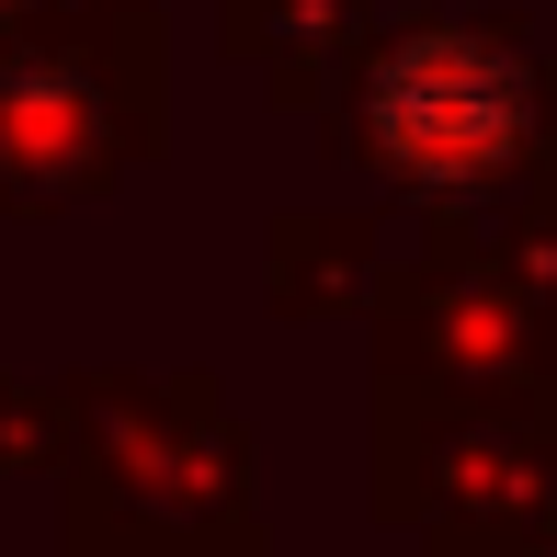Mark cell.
<instances>
[{"label":"cell","mask_w":557,"mask_h":557,"mask_svg":"<svg viewBox=\"0 0 557 557\" xmlns=\"http://www.w3.org/2000/svg\"><path fill=\"white\" fill-rule=\"evenodd\" d=\"M387 148L410 171H490L500 160V114H490V91H478L467 46H421L387 81Z\"/></svg>","instance_id":"1"}]
</instances>
